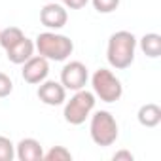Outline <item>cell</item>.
Masks as SVG:
<instances>
[{
    "instance_id": "19",
    "label": "cell",
    "mask_w": 161,
    "mask_h": 161,
    "mask_svg": "<svg viewBox=\"0 0 161 161\" xmlns=\"http://www.w3.org/2000/svg\"><path fill=\"white\" fill-rule=\"evenodd\" d=\"M61 2L66 6V8H70V10H82L89 0H61Z\"/></svg>"
},
{
    "instance_id": "17",
    "label": "cell",
    "mask_w": 161,
    "mask_h": 161,
    "mask_svg": "<svg viewBox=\"0 0 161 161\" xmlns=\"http://www.w3.org/2000/svg\"><path fill=\"white\" fill-rule=\"evenodd\" d=\"M91 4L99 14H112L114 10H118L119 0H91Z\"/></svg>"
},
{
    "instance_id": "16",
    "label": "cell",
    "mask_w": 161,
    "mask_h": 161,
    "mask_svg": "<svg viewBox=\"0 0 161 161\" xmlns=\"http://www.w3.org/2000/svg\"><path fill=\"white\" fill-rule=\"evenodd\" d=\"M15 157V146L8 136L0 135V161H12Z\"/></svg>"
},
{
    "instance_id": "12",
    "label": "cell",
    "mask_w": 161,
    "mask_h": 161,
    "mask_svg": "<svg viewBox=\"0 0 161 161\" xmlns=\"http://www.w3.org/2000/svg\"><path fill=\"white\" fill-rule=\"evenodd\" d=\"M138 123L142 127H157L161 123V108L153 103H148V104H142L138 108Z\"/></svg>"
},
{
    "instance_id": "7",
    "label": "cell",
    "mask_w": 161,
    "mask_h": 161,
    "mask_svg": "<svg viewBox=\"0 0 161 161\" xmlns=\"http://www.w3.org/2000/svg\"><path fill=\"white\" fill-rule=\"evenodd\" d=\"M47 74H49V63L42 55H32L29 61L23 63L21 76H23V80L27 84H32V86L42 84L47 78Z\"/></svg>"
},
{
    "instance_id": "3",
    "label": "cell",
    "mask_w": 161,
    "mask_h": 161,
    "mask_svg": "<svg viewBox=\"0 0 161 161\" xmlns=\"http://www.w3.org/2000/svg\"><path fill=\"white\" fill-rule=\"evenodd\" d=\"M89 133L91 138L97 146H112L118 140V121L116 118L106 112V110H99L91 116V125H89Z\"/></svg>"
},
{
    "instance_id": "1",
    "label": "cell",
    "mask_w": 161,
    "mask_h": 161,
    "mask_svg": "<svg viewBox=\"0 0 161 161\" xmlns=\"http://www.w3.org/2000/svg\"><path fill=\"white\" fill-rule=\"evenodd\" d=\"M135 49H136V38L129 31H118L108 38L106 57L110 66L116 70H125L135 61Z\"/></svg>"
},
{
    "instance_id": "18",
    "label": "cell",
    "mask_w": 161,
    "mask_h": 161,
    "mask_svg": "<svg viewBox=\"0 0 161 161\" xmlns=\"http://www.w3.org/2000/svg\"><path fill=\"white\" fill-rule=\"evenodd\" d=\"M14 91V82H12V78L4 72H0V99H4V97H10Z\"/></svg>"
},
{
    "instance_id": "5",
    "label": "cell",
    "mask_w": 161,
    "mask_h": 161,
    "mask_svg": "<svg viewBox=\"0 0 161 161\" xmlns=\"http://www.w3.org/2000/svg\"><path fill=\"white\" fill-rule=\"evenodd\" d=\"M95 95L91 93V91H86V89H78L72 97H70V101L64 104V119H66V123H70V125H82L87 118H89V114L93 112V108H95Z\"/></svg>"
},
{
    "instance_id": "9",
    "label": "cell",
    "mask_w": 161,
    "mask_h": 161,
    "mask_svg": "<svg viewBox=\"0 0 161 161\" xmlns=\"http://www.w3.org/2000/svg\"><path fill=\"white\" fill-rule=\"evenodd\" d=\"M38 99L47 106H59L66 101V89L61 82H53V80L46 82L44 80L38 87Z\"/></svg>"
},
{
    "instance_id": "21",
    "label": "cell",
    "mask_w": 161,
    "mask_h": 161,
    "mask_svg": "<svg viewBox=\"0 0 161 161\" xmlns=\"http://www.w3.org/2000/svg\"><path fill=\"white\" fill-rule=\"evenodd\" d=\"M51 2H59V0H51Z\"/></svg>"
},
{
    "instance_id": "13",
    "label": "cell",
    "mask_w": 161,
    "mask_h": 161,
    "mask_svg": "<svg viewBox=\"0 0 161 161\" xmlns=\"http://www.w3.org/2000/svg\"><path fill=\"white\" fill-rule=\"evenodd\" d=\"M140 49L144 51V55L157 59L161 55V36L155 32H148L140 38Z\"/></svg>"
},
{
    "instance_id": "11",
    "label": "cell",
    "mask_w": 161,
    "mask_h": 161,
    "mask_svg": "<svg viewBox=\"0 0 161 161\" xmlns=\"http://www.w3.org/2000/svg\"><path fill=\"white\" fill-rule=\"evenodd\" d=\"M32 55H34V42L29 40L27 36H25L21 42H17L15 46H12L10 49H6V57H8V61L14 63V64H23V63L29 61Z\"/></svg>"
},
{
    "instance_id": "6",
    "label": "cell",
    "mask_w": 161,
    "mask_h": 161,
    "mask_svg": "<svg viewBox=\"0 0 161 161\" xmlns=\"http://www.w3.org/2000/svg\"><path fill=\"white\" fill-rule=\"evenodd\" d=\"M87 80H89L87 66L80 61H70L61 70V84H63L64 89H70V91L84 89Z\"/></svg>"
},
{
    "instance_id": "14",
    "label": "cell",
    "mask_w": 161,
    "mask_h": 161,
    "mask_svg": "<svg viewBox=\"0 0 161 161\" xmlns=\"http://www.w3.org/2000/svg\"><path fill=\"white\" fill-rule=\"evenodd\" d=\"M23 38H25V32L19 27H8L4 31H0V46L4 49H10L12 46H15Z\"/></svg>"
},
{
    "instance_id": "4",
    "label": "cell",
    "mask_w": 161,
    "mask_h": 161,
    "mask_svg": "<svg viewBox=\"0 0 161 161\" xmlns=\"http://www.w3.org/2000/svg\"><path fill=\"white\" fill-rule=\"evenodd\" d=\"M91 86H93V95L99 97L103 103H116L123 95L121 82L108 68L95 70V74L91 76Z\"/></svg>"
},
{
    "instance_id": "8",
    "label": "cell",
    "mask_w": 161,
    "mask_h": 161,
    "mask_svg": "<svg viewBox=\"0 0 161 161\" xmlns=\"http://www.w3.org/2000/svg\"><path fill=\"white\" fill-rule=\"evenodd\" d=\"M68 21V14L64 10V6H61L59 2H49L40 10V23L47 29H63Z\"/></svg>"
},
{
    "instance_id": "15",
    "label": "cell",
    "mask_w": 161,
    "mask_h": 161,
    "mask_svg": "<svg viewBox=\"0 0 161 161\" xmlns=\"http://www.w3.org/2000/svg\"><path fill=\"white\" fill-rule=\"evenodd\" d=\"M42 159H46V161H70L72 153L64 146H53L47 153H44Z\"/></svg>"
},
{
    "instance_id": "2",
    "label": "cell",
    "mask_w": 161,
    "mask_h": 161,
    "mask_svg": "<svg viewBox=\"0 0 161 161\" xmlns=\"http://www.w3.org/2000/svg\"><path fill=\"white\" fill-rule=\"evenodd\" d=\"M34 47L38 49V55L46 57L47 61H64L72 55L74 44L68 36L57 34V32H42L36 36Z\"/></svg>"
},
{
    "instance_id": "20",
    "label": "cell",
    "mask_w": 161,
    "mask_h": 161,
    "mask_svg": "<svg viewBox=\"0 0 161 161\" xmlns=\"http://www.w3.org/2000/svg\"><path fill=\"white\" fill-rule=\"evenodd\" d=\"M114 161H133L135 159V155L131 153V152H127V150H119V152H116L114 153V157H112Z\"/></svg>"
},
{
    "instance_id": "10",
    "label": "cell",
    "mask_w": 161,
    "mask_h": 161,
    "mask_svg": "<svg viewBox=\"0 0 161 161\" xmlns=\"http://www.w3.org/2000/svg\"><path fill=\"white\" fill-rule=\"evenodd\" d=\"M15 155L21 161H42L44 148L36 138H23L15 146Z\"/></svg>"
}]
</instances>
